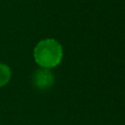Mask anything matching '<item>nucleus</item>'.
<instances>
[{
  "mask_svg": "<svg viewBox=\"0 0 125 125\" xmlns=\"http://www.w3.org/2000/svg\"><path fill=\"white\" fill-rule=\"evenodd\" d=\"M54 75L49 68H40L34 72L33 84L39 90L49 89L54 84Z\"/></svg>",
  "mask_w": 125,
  "mask_h": 125,
  "instance_id": "f03ea898",
  "label": "nucleus"
},
{
  "mask_svg": "<svg viewBox=\"0 0 125 125\" xmlns=\"http://www.w3.org/2000/svg\"><path fill=\"white\" fill-rule=\"evenodd\" d=\"M63 55L62 45L53 38L39 41L34 50L33 57L38 65L43 68H53L60 64Z\"/></svg>",
  "mask_w": 125,
  "mask_h": 125,
  "instance_id": "f257e3e1",
  "label": "nucleus"
},
{
  "mask_svg": "<svg viewBox=\"0 0 125 125\" xmlns=\"http://www.w3.org/2000/svg\"><path fill=\"white\" fill-rule=\"evenodd\" d=\"M11 75V68L5 63H0V87L5 86L10 81Z\"/></svg>",
  "mask_w": 125,
  "mask_h": 125,
  "instance_id": "7ed1b4c3",
  "label": "nucleus"
}]
</instances>
